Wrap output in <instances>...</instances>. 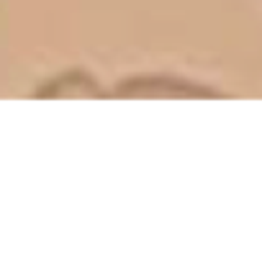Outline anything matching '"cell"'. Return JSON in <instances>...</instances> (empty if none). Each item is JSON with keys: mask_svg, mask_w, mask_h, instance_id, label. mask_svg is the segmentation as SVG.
I'll return each mask as SVG.
<instances>
[{"mask_svg": "<svg viewBox=\"0 0 262 262\" xmlns=\"http://www.w3.org/2000/svg\"><path fill=\"white\" fill-rule=\"evenodd\" d=\"M118 98H190V95H219V90L190 82L172 75H139L126 77L118 88L111 90Z\"/></svg>", "mask_w": 262, "mask_h": 262, "instance_id": "6da1fadb", "label": "cell"}]
</instances>
